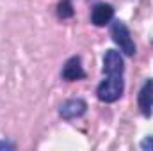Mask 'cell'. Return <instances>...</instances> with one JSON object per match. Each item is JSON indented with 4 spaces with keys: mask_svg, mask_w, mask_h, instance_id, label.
Returning a JSON list of instances; mask_svg holds the SVG:
<instances>
[{
    "mask_svg": "<svg viewBox=\"0 0 153 151\" xmlns=\"http://www.w3.org/2000/svg\"><path fill=\"white\" fill-rule=\"evenodd\" d=\"M114 20V7L111 4H96L91 11V23L96 27H105L111 25V21Z\"/></svg>",
    "mask_w": 153,
    "mask_h": 151,
    "instance_id": "cell-7",
    "label": "cell"
},
{
    "mask_svg": "<svg viewBox=\"0 0 153 151\" xmlns=\"http://www.w3.org/2000/svg\"><path fill=\"white\" fill-rule=\"evenodd\" d=\"M62 80L66 82H78V80H84L85 78V71H84V66H82V61L78 55L70 57L64 66H62V71H61Z\"/></svg>",
    "mask_w": 153,
    "mask_h": 151,
    "instance_id": "cell-5",
    "label": "cell"
},
{
    "mask_svg": "<svg viewBox=\"0 0 153 151\" xmlns=\"http://www.w3.org/2000/svg\"><path fill=\"white\" fill-rule=\"evenodd\" d=\"M111 38L116 44L119 46L121 53L128 55V57H134L135 52H137V46L134 43V38L130 34V29L121 21V20H112L111 21Z\"/></svg>",
    "mask_w": 153,
    "mask_h": 151,
    "instance_id": "cell-2",
    "label": "cell"
},
{
    "mask_svg": "<svg viewBox=\"0 0 153 151\" xmlns=\"http://www.w3.org/2000/svg\"><path fill=\"white\" fill-rule=\"evenodd\" d=\"M73 14H75V11H73L71 0H61L59 5H57V16H59L61 20H68V18H71Z\"/></svg>",
    "mask_w": 153,
    "mask_h": 151,
    "instance_id": "cell-8",
    "label": "cell"
},
{
    "mask_svg": "<svg viewBox=\"0 0 153 151\" xmlns=\"http://www.w3.org/2000/svg\"><path fill=\"white\" fill-rule=\"evenodd\" d=\"M85 112H87V103L82 98H70V100L62 101L61 107H59V115L64 121L78 119V117H82Z\"/></svg>",
    "mask_w": 153,
    "mask_h": 151,
    "instance_id": "cell-4",
    "label": "cell"
},
{
    "mask_svg": "<svg viewBox=\"0 0 153 151\" xmlns=\"http://www.w3.org/2000/svg\"><path fill=\"white\" fill-rule=\"evenodd\" d=\"M125 93V78L123 73L103 75V80L96 87V98L103 103H114Z\"/></svg>",
    "mask_w": 153,
    "mask_h": 151,
    "instance_id": "cell-1",
    "label": "cell"
},
{
    "mask_svg": "<svg viewBox=\"0 0 153 151\" xmlns=\"http://www.w3.org/2000/svg\"><path fill=\"white\" fill-rule=\"evenodd\" d=\"M139 148L143 151H153V135H146V137L139 142Z\"/></svg>",
    "mask_w": 153,
    "mask_h": 151,
    "instance_id": "cell-9",
    "label": "cell"
},
{
    "mask_svg": "<svg viewBox=\"0 0 153 151\" xmlns=\"http://www.w3.org/2000/svg\"><path fill=\"white\" fill-rule=\"evenodd\" d=\"M103 75L109 73H125V59L123 53L117 50H107L103 53V68H102Z\"/></svg>",
    "mask_w": 153,
    "mask_h": 151,
    "instance_id": "cell-6",
    "label": "cell"
},
{
    "mask_svg": "<svg viewBox=\"0 0 153 151\" xmlns=\"http://www.w3.org/2000/svg\"><path fill=\"white\" fill-rule=\"evenodd\" d=\"M137 107L143 117L150 119L153 115V78H146L137 93Z\"/></svg>",
    "mask_w": 153,
    "mask_h": 151,
    "instance_id": "cell-3",
    "label": "cell"
},
{
    "mask_svg": "<svg viewBox=\"0 0 153 151\" xmlns=\"http://www.w3.org/2000/svg\"><path fill=\"white\" fill-rule=\"evenodd\" d=\"M0 150H14V144L9 141H0Z\"/></svg>",
    "mask_w": 153,
    "mask_h": 151,
    "instance_id": "cell-10",
    "label": "cell"
}]
</instances>
